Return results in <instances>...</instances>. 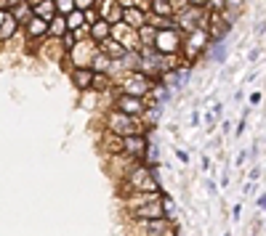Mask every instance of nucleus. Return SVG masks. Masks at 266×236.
Returning <instances> with one entry per match:
<instances>
[{
    "label": "nucleus",
    "instance_id": "6ab92c4d",
    "mask_svg": "<svg viewBox=\"0 0 266 236\" xmlns=\"http://www.w3.org/2000/svg\"><path fill=\"white\" fill-rule=\"evenodd\" d=\"M67 32V24H64V16H59V14H56L51 21H48V38L51 40H59L62 38V35Z\"/></svg>",
    "mask_w": 266,
    "mask_h": 236
},
{
    "label": "nucleus",
    "instance_id": "c85d7f7f",
    "mask_svg": "<svg viewBox=\"0 0 266 236\" xmlns=\"http://www.w3.org/2000/svg\"><path fill=\"white\" fill-rule=\"evenodd\" d=\"M187 6H194V8H208V0H187Z\"/></svg>",
    "mask_w": 266,
    "mask_h": 236
},
{
    "label": "nucleus",
    "instance_id": "f03ea898",
    "mask_svg": "<svg viewBox=\"0 0 266 236\" xmlns=\"http://www.w3.org/2000/svg\"><path fill=\"white\" fill-rule=\"evenodd\" d=\"M101 130H109L114 136L125 138V136H133V133H146L149 127L144 125L141 117H128V114H123V112L109 106V109L101 114Z\"/></svg>",
    "mask_w": 266,
    "mask_h": 236
},
{
    "label": "nucleus",
    "instance_id": "9d476101",
    "mask_svg": "<svg viewBox=\"0 0 266 236\" xmlns=\"http://www.w3.org/2000/svg\"><path fill=\"white\" fill-rule=\"evenodd\" d=\"M149 149V136L146 133H133L123 138V154L133 157L136 162H144V154Z\"/></svg>",
    "mask_w": 266,
    "mask_h": 236
},
{
    "label": "nucleus",
    "instance_id": "6e6552de",
    "mask_svg": "<svg viewBox=\"0 0 266 236\" xmlns=\"http://www.w3.org/2000/svg\"><path fill=\"white\" fill-rule=\"evenodd\" d=\"M112 109H117L128 117H141L146 109V101L138 98V96H125V93H114L112 98Z\"/></svg>",
    "mask_w": 266,
    "mask_h": 236
},
{
    "label": "nucleus",
    "instance_id": "39448f33",
    "mask_svg": "<svg viewBox=\"0 0 266 236\" xmlns=\"http://www.w3.org/2000/svg\"><path fill=\"white\" fill-rule=\"evenodd\" d=\"M152 85H155L152 77H146L144 72L133 69V72H125V75H123V80L114 85V93H125V96H138V98H144Z\"/></svg>",
    "mask_w": 266,
    "mask_h": 236
},
{
    "label": "nucleus",
    "instance_id": "9b49d317",
    "mask_svg": "<svg viewBox=\"0 0 266 236\" xmlns=\"http://www.w3.org/2000/svg\"><path fill=\"white\" fill-rule=\"evenodd\" d=\"M96 149L101 151L104 157L123 154V138L114 136V133H109V130H99V136H96Z\"/></svg>",
    "mask_w": 266,
    "mask_h": 236
},
{
    "label": "nucleus",
    "instance_id": "aec40b11",
    "mask_svg": "<svg viewBox=\"0 0 266 236\" xmlns=\"http://www.w3.org/2000/svg\"><path fill=\"white\" fill-rule=\"evenodd\" d=\"M109 64H112V58H109V56H104V53L96 48L94 58H91V69H94V72H101V75H107Z\"/></svg>",
    "mask_w": 266,
    "mask_h": 236
},
{
    "label": "nucleus",
    "instance_id": "2eb2a0df",
    "mask_svg": "<svg viewBox=\"0 0 266 236\" xmlns=\"http://www.w3.org/2000/svg\"><path fill=\"white\" fill-rule=\"evenodd\" d=\"M32 16H38L43 21H51L56 16V6L53 0H32Z\"/></svg>",
    "mask_w": 266,
    "mask_h": 236
},
{
    "label": "nucleus",
    "instance_id": "b1692460",
    "mask_svg": "<svg viewBox=\"0 0 266 236\" xmlns=\"http://www.w3.org/2000/svg\"><path fill=\"white\" fill-rule=\"evenodd\" d=\"M53 6H56V14L59 16H67L69 11H75V0H53Z\"/></svg>",
    "mask_w": 266,
    "mask_h": 236
},
{
    "label": "nucleus",
    "instance_id": "72a5a7b5",
    "mask_svg": "<svg viewBox=\"0 0 266 236\" xmlns=\"http://www.w3.org/2000/svg\"><path fill=\"white\" fill-rule=\"evenodd\" d=\"M8 3H11V0H8Z\"/></svg>",
    "mask_w": 266,
    "mask_h": 236
},
{
    "label": "nucleus",
    "instance_id": "f3484780",
    "mask_svg": "<svg viewBox=\"0 0 266 236\" xmlns=\"http://www.w3.org/2000/svg\"><path fill=\"white\" fill-rule=\"evenodd\" d=\"M149 14L155 16H163V19H173V14H176V8L170 6V0H149Z\"/></svg>",
    "mask_w": 266,
    "mask_h": 236
},
{
    "label": "nucleus",
    "instance_id": "473e14b6",
    "mask_svg": "<svg viewBox=\"0 0 266 236\" xmlns=\"http://www.w3.org/2000/svg\"><path fill=\"white\" fill-rule=\"evenodd\" d=\"M224 236H229V233H224Z\"/></svg>",
    "mask_w": 266,
    "mask_h": 236
},
{
    "label": "nucleus",
    "instance_id": "0eeeda50",
    "mask_svg": "<svg viewBox=\"0 0 266 236\" xmlns=\"http://www.w3.org/2000/svg\"><path fill=\"white\" fill-rule=\"evenodd\" d=\"M181 38L184 35L176 29V27H168V29H157L155 35V43H152V48L160 53V56H170V53H179L181 51Z\"/></svg>",
    "mask_w": 266,
    "mask_h": 236
},
{
    "label": "nucleus",
    "instance_id": "a211bd4d",
    "mask_svg": "<svg viewBox=\"0 0 266 236\" xmlns=\"http://www.w3.org/2000/svg\"><path fill=\"white\" fill-rule=\"evenodd\" d=\"M96 48H99L104 56H109L112 61H117V58H123V56H125V48H123V45H120L117 40H112V38H109V40H104L101 45H96Z\"/></svg>",
    "mask_w": 266,
    "mask_h": 236
},
{
    "label": "nucleus",
    "instance_id": "dca6fc26",
    "mask_svg": "<svg viewBox=\"0 0 266 236\" xmlns=\"http://www.w3.org/2000/svg\"><path fill=\"white\" fill-rule=\"evenodd\" d=\"M88 40L94 43V45H101L104 40H109V24L107 21H94V24L88 27Z\"/></svg>",
    "mask_w": 266,
    "mask_h": 236
},
{
    "label": "nucleus",
    "instance_id": "412c9836",
    "mask_svg": "<svg viewBox=\"0 0 266 236\" xmlns=\"http://www.w3.org/2000/svg\"><path fill=\"white\" fill-rule=\"evenodd\" d=\"M64 24H67V32H72V29H77V27H83L85 24V19H83V11H69V14L64 16Z\"/></svg>",
    "mask_w": 266,
    "mask_h": 236
},
{
    "label": "nucleus",
    "instance_id": "c756f323",
    "mask_svg": "<svg viewBox=\"0 0 266 236\" xmlns=\"http://www.w3.org/2000/svg\"><path fill=\"white\" fill-rule=\"evenodd\" d=\"M261 98H263V96H261V90H256V93L250 96V106H258V104H261Z\"/></svg>",
    "mask_w": 266,
    "mask_h": 236
},
{
    "label": "nucleus",
    "instance_id": "ddd939ff",
    "mask_svg": "<svg viewBox=\"0 0 266 236\" xmlns=\"http://www.w3.org/2000/svg\"><path fill=\"white\" fill-rule=\"evenodd\" d=\"M8 14H11V19H14L19 27H24L27 21L32 19V3H27V0H11Z\"/></svg>",
    "mask_w": 266,
    "mask_h": 236
},
{
    "label": "nucleus",
    "instance_id": "7c9ffc66",
    "mask_svg": "<svg viewBox=\"0 0 266 236\" xmlns=\"http://www.w3.org/2000/svg\"><path fill=\"white\" fill-rule=\"evenodd\" d=\"M114 3H117V6L125 11V8H131V6H133V0H114Z\"/></svg>",
    "mask_w": 266,
    "mask_h": 236
},
{
    "label": "nucleus",
    "instance_id": "7ed1b4c3",
    "mask_svg": "<svg viewBox=\"0 0 266 236\" xmlns=\"http://www.w3.org/2000/svg\"><path fill=\"white\" fill-rule=\"evenodd\" d=\"M133 236H179V228L170 218H152V220H131Z\"/></svg>",
    "mask_w": 266,
    "mask_h": 236
},
{
    "label": "nucleus",
    "instance_id": "bb28decb",
    "mask_svg": "<svg viewBox=\"0 0 266 236\" xmlns=\"http://www.w3.org/2000/svg\"><path fill=\"white\" fill-rule=\"evenodd\" d=\"M208 11H216V14H221V11H224V0H208Z\"/></svg>",
    "mask_w": 266,
    "mask_h": 236
},
{
    "label": "nucleus",
    "instance_id": "a878e982",
    "mask_svg": "<svg viewBox=\"0 0 266 236\" xmlns=\"http://www.w3.org/2000/svg\"><path fill=\"white\" fill-rule=\"evenodd\" d=\"M83 19H85V24L91 27L94 21H99V14H96V8H85L83 11Z\"/></svg>",
    "mask_w": 266,
    "mask_h": 236
},
{
    "label": "nucleus",
    "instance_id": "4be33fe9",
    "mask_svg": "<svg viewBox=\"0 0 266 236\" xmlns=\"http://www.w3.org/2000/svg\"><path fill=\"white\" fill-rule=\"evenodd\" d=\"M136 35H138V43H141V48H144V45H152V43H155L157 29H155V27H149V24H141V27L136 29Z\"/></svg>",
    "mask_w": 266,
    "mask_h": 236
},
{
    "label": "nucleus",
    "instance_id": "393cba45",
    "mask_svg": "<svg viewBox=\"0 0 266 236\" xmlns=\"http://www.w3.org/2000/svg\"><path fill=\"white\" fill-rule=\"evenodd\" d=\"M59 45H62V51H64V53H67L69 48H72V45H75V38H72V32H64L62 38H59Z\"/></svg>",
    "mask_w": 266,
    "mask_h": 236
},
{
    "label": "nucleus",
    "instance_id": "1a4fd4ad",
    "mask_svg": "<svg viewBox=\"0 0 266 236\" xmlns=\"http://www.w3.org/2000/svg\"><path fill=\"white\" fill-rule=\"evenodd\" d=\"M136 164V159L133 157H128V154H114V157H107V175L112 178V183L117 186L125 175H128V170Z\"/></svg>",
    "mask_w": 266,
    "mask_h": 236
},
{
    "label": "nucleus",
    "instance_id": "cd10ccee",
    "mask_svg": "<svg viewBox=\"0 0 266 236\" xmlns=\"http://www.w3.org/2000/svg\"><path fill=\"white\" fill-rule=\"evenodd\" d=\"M96 0H75V8L77 11H85V8H94Z\"/></svg>",
    "mask_w": 266,
    "mask_h": 236
},
{
    "label": "nucleus",
    "instance_id": "5701e85b",
    "mask_svg": "<svg viewBox=\"0 0 266 236\" xmlns=\"http://www.w3.org/2000/svg\"><path fill=\"white\" fill-rule=\"evenodd\" d=\"M101 21H107V24L112 27V24H117V21H123V8L117 6V3H114L109 11H107V16H104Z\"/></svg>",
    "mask_w": 266,
    "mask_h": 236
},
{
    "label": "nucleus",
    "instance_id": "20e7f679",
    "mask_svg": "<svg viewBox=\"0 0 266 236\" xmlns=\"http://www.w3.org/2000/svg\"><path fill=\"white\" fill-rule=\"evenodd\" d=\"M96 53V45L91 40H83V43H75L64 56H62V69L69 72V69H83V66H91V58Z\"/></svg>",
    "mask_w": 266,
    "mask_h": 236
},
{
    "label": "nucleus",
    "instance_id": "f257e3e1",
    "mask_svg": "<svg viewBox=\"0 0 266 236\" xmlns=\"http://www.w3.org/2000/svg\"><path fill=\"white\" fill-rule=\"evenodd\" d=\"M117 191H120V196L163 191V188H160V178H157V167H149V164H144V162H136L128 170V175L117 183Z\"/></svg>",
    "mask_w": 266,
    "mask_h": 236
},
{
    "label": "nucleus",
    "instance_id": "f8f14e48",
    "mask_svg": "<svg viewBox=\"0 0 266 236\" xmlns=\"http://www.w3.org/2000/svg\"><path fill=\"white\" fill-rule=\"evenodd\" d=\"M69 82L77 93H91V80H94V69L91 66H83V69H69L67 72Z\"/></svg>",
    "mask_w": 266,
    "mask_h": 236
},
{
    "label": "nucleus",
    "instance_id": "423d86ee",
    "mask_svg": "<svg viewBox=\"0 0 266 236\" xmlns=\"http://www.w3.org/2000/svg\"><path fill=\"white\" fill-rule=\"evenodd\" d=\"M208 45H211V38H208L205 29H192L181 38V56L187 58V61L194 66V61H197V56H202L208 51Z\"/></svg>",
    "mask_w": 266,
    "mask_h": 236
},
{
    "label": "nucleus",
    "instance_id": "4468645a",
    "mask_svg": "<svg viewBox=\"0 0 266 236\" xmlns=\"http://www.w3.org/2000/svg\"><path fill=\"white\" fill-rule=\"evenodd\" d=\"M123 24H128L131 29H138L141 24H146V11L136 8V6L125 8V11H123Z\"/></svg>",
    "mask_w": 266,
    "mask_h": 236
},
{
    "label": "nucleus",
    "instance_id": "2f4dec72",
    "mask_svg": "<svg viewBox=\"0 0 266 236\" xmlns=\"http://www.w3.org/2000/svg\"><path fill=\"white\" fill-rule=\"evenodd\" d=\"M176 157H179L181 162H189V154H187V151H181V149H176Z\"/></svg>",
    "mask_w": 266,
    "mask_h": 236
}]
</instances>
